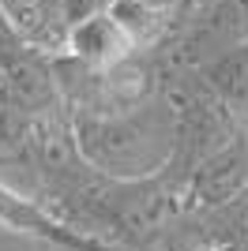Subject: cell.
<instances>
[{
    "label": "cell",
    "mask_w": 248,
    "mask_h": 251,
    "mask_svg": "<svg viewBox=\"0 0 248 251\" xmlns=\"http://www.w3.org/2000/svg\"><path fill=\"white\" fill-rule=\"evenodd\" d=\"M109 8V0H61V15L68 26H75V23L91 19V15H98V11Z\"/></svg>",
    "instance_id": "cell-10"
},
{
    "label": "cell",
    "mask_w": 248,
    "mask_h": 251,
    "mask_svg": "<svg viewBox=\"0 0 248 251\" xmlns=\"http://www.w3.org/2000/svg\"><path fill=\"white\" fill-rule=\"evenodd\" d=\"M64 49L72 52L75 60L91 64V68H109L121 56L132 52V42L124 38V30L117 26V19L109 15V8L91 15V19L68 26V45Z\"/></svg>",
    "instance_id": "cell-8"
},
{
    "label": "cell",
    "mask_w": 248,
    "mask_h": 251,
    "mask_svg": "<svg viewBox=\"0 0 248 251\" xmlns=\"http://www.w3.org/2000/svg\"><path fill=\"white\" fill-rule=\"evenodd\" d=\"M0 19L23 49L53 56L68 45V23L61 15V0H0Z\"/></svg>",
    "instance_id": "cell-5"
},
{
    "label": "cell",
    "mask_w": 248,
    "mask_h": 251,
    "mask_svg": "<svg viewBox=\"0 0 248 251\" xmlns=\"http://www.w3.org/2000/svg\"><path fill=\"white\" fill-rule=\"evenodd\" d=\"M0 225H8L11 232H27V236L49 240L64 251H113L109 240H98L91 232H79L72 225L57 221L49 210H41L34 199H27L23 191H15L4 180H0Z\"/></svg>",
    "instance_id": "cell-4"
},
{
    "label": "cell",
    "mask_w": 248,
    "mask_h": 251,
    "mask_svg": "<svg viewBox=\"0 0 248 251\" xmlns=\"http://www.w3.org/2000/svg\"><path fill=\"white\" fill-rule=\"evenodd\" d=\"M196 72L207 83V90L226 105L241 124H248V38L222 49L218 56L199 64Z\"/></svg>",
    "instance_id": "cell-7"
},
{
    "label": "cell",
    "mask_w": 248,
    "mask_h": 251,
    "mask_svg": "<svg viewBox=\"0 0 248 251\" xmlns=\"http://www.w3.org/2000/svg\"><path fill=\"white\" fill-rule=\"evenodd\" d=\"M72 147L91 169L117 180L158 176L173 154V105L151 94L147 101L109 113H68Z\"/></svg>",
    "instance_id": "cell-1"
},
{
    "label": "cell",
    "mask_w": 248,
    "mask_h": 251,
    "mask_svg": "<svg viewBox=\"0 0 248 251\" xmlns=\"http://www.w3.org/2000/svg\"><path fill=\"white\" fill-rule=\"evenodd\" d=\"M192 4H196V0H177V4H173V11H169V30H173L177 23H181L188 11H192Z\"/></svg>",
    "instance_id": "cell-11"
},
{
    "label": "cell",
    "mask_w": 248,
    "mask_h": 251,
    "mask_svg": "<svg viewBox=\"0 0 248 251\" xmlns=\"http://www.w3.org/2000/svg\"><path fill=\"white\" fill-rule=\"evenodd\" d=\"M245 38H248V0H196L192 11L165 34V42L173 45L169 64L199 68Z\"/></svg>",
    "instance_id": "cell-2"
},
{
    "label": "cell",
    "mask_w": 248,
    "mask_h": 251,
    "mask_svg": "<svg viewBox=\"0 0 248 251\" xmlns=\"http://www.w3.org/2000/svg\"><path fill=\"white\" fill-rule=\"evenodd\" d=\"M109 15L132 42V49H158L169 34V15L139 4V0H109Z\"/></svg>",
    "instance_id": "cell-9"
},
{
    "label": "cell",
    "mask_w": 248,
    "mask_h": 251,
    "mask_svg": "<svg viewBox=\"0 0 248 251\" xmlns=\"http://www.w3.org/2000/svg\"><path fill=\"white\" fill-rule=\"evenodd\" d=\"M185 251H218V248H203V244H192V248H185Z\"/></svg>",
    "instance_id": "cell-13"
},
{
    "label": "cell",
    "mask_w": 248,
    "mask_h": 251,
    "mask_svg": "<svg viewBox=\"0 0 248 251\" xmlns=\"http://www.w3.org/2000/svg\"><path fill=\"white\" fill-rule=\"evenodd\" d=\"M248 188V131L241 127L226 147L207 154L181 188V210L218 206Z\"/></svg>",
    "instance_id": "cell-3"
},
{
    "label": "cell",
    "mask_w": 248,
    "mask_h": 251,
    "mask_svg": "<svg viewBox=\"0 0 248 251\" xmlns=\"http://www.w3.org/2000/svg\"><path fill=\"white\" fill-rule=\"evenodd\" d=\"M15 45H19V42H15V38H11V34H8V26H4V19H0V52L15 49Z\"/></svg>",
    "instance_id": "cell-12"
},
{
    "label": "cell",
    "mask_w": 248,
    "mask_h": 251,
    "mask_svg": "<svg viewBox=\"0 0 248 251\" xmlns=\"http://www.w3.org/2000/svg\"><path fill=\"white\" fill-rule=\"evenodd\" d=\"M185 214L196 229V244L218 251H248V188L218 206H199Z\"/></svg>",
    "instance_id": "cell-6"
}]
</instances>
